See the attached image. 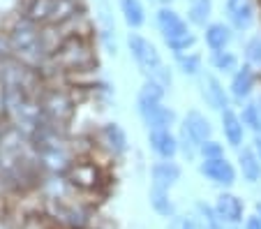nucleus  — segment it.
Segmentation results:
<instances>
[{
    "label": "nucleus",
    "instance_id": "1",
    "mask_svg": "<svg viewBox=\"0 0 261 229\" xmlns=\"http://www.w3.org/2000/svg\"><path fill=\"white\" fill-rule=\"evenodd\" d=\"M127 46L129 54H132L134 63L139 65V70L146 74V81H155L162 88H169L171 86V70L164 65L160 51L155 49L153 42H148L143 35L139 33H129L127 35Z\"/></svg>",
    "mask_w": 261,
    "mask_h": 229
},
{
    "label": "nucleus",
    "instance_id": "2",
    "mask_svg": "<svg viewBox=\"0 0 261 229\" xmlns=\"http://www.w3.org/2000/svg\"><path fill=\"white\" fill-rule=\"evenodd\" d=\"M158 28L160 35L167 42V46L171 51H176L178 56L188 54V49H192V44L197 42V35L190 30L188 21L171 7H160L158 10Z\"/></svg>",
    "mask_w": 261,
    "mask_h": 229
},
{
    "label": "nucleus",
    "instance_id": "3",
    "mask_svg": "<svg viewBox=\"0 0 261 229\" xmlns=\"http://www.w3.org/2000/svg\"><path fill=\"white\" fill-rule=\"evenodd\" d=\"M12 42H14V49L19 51L23 58H42L46 54V44H44V37L42 33H37L35 23H19L12 33Z\"/></svg>",
    "mask_w": 261,
    "mask_h": 229
},
{
    "label": "nucleus",
    "instance_id": "4",
    "mask_svg": "<svg viewBox=\"0 0 261 229\" xmlns=\"http://www.w3.org/2000/svg\"><path fill=\"white\" fill-rule=\"evenodd\" d=\"M72 16V0H35L30 19L40 23H56Z\"/></svg>",
    "mask_w": 261,
    "mask_h": 229
},
{
    "label": "nucleus",
    "instance_id": "5",
    "mask_svg": "<svg viewBox=\"0 0 261 229\" xmlns=\"http://www.w3.org/2000/svg\"><path fill=\"white\" fill-rule=\"evenodd\" d=\"M201 176H206L211 183L220 185V188H231L236 183V169L227 158H215V160H203L199 165Z\"/></svg>",
    "mask_w": 261,
    "mask_h": 229
},
{
    "label": "nucleus",
    "instance_id": "6",
    "mask_svg": "<svg viewBox=\"0 0 261 229\" xmlns=\"http://www.w3.org/2000/svg\"><path fill=\"white\" fill-rule=\"evenodd\" d=\"M215 211L220 215V220L224 222V227H238L243 224V218H245V204L238 194L231 192H220L215 201Z\"/></svg>",
    "mask_w": 261,
    "mask_h": 229
},
{
    "label": "nucleus",
    "instance_id": "7",
    "mask_svg": "<svg viewBox=\"0 0 261 229\" xmlns=\"http://www.w3.org/2000/svg\"><path fill=\"white\" fill-rule=\"evenodd\" d=\"M180 165L173 162V160H160L150 167V181H153V188L160 190H171L173 185L180 181Z\"/></svg>",
    "mask_w": 261,
    "mask_h": 229
},
{
    "label": "nucleus",
    "instance_id": "8",
    "mask_svg": "<svg viewBox=\"0 0 261 229\" xmlns=\"http://www.w3.org/2000/svg\"><path fill=\"white\" fill-rule=\"evenodd\" d=\"M201 97L206 100V105L215 111H227L229 109V97L224 86L220 84V79L213 74L201 77Z\"/></svg>",
    "mask_w": 261,
    "mask_h": 229
},
{
    "label": "nucleus",
    "instance_id": "9",
    "mask_svg": "<svg viewBox=\"0 0 261 229\" xmlns=\"http://www.w3.org/2000/svg\"><path fill=\"white\" fill-rule=\"evenodd\" d=\"M148 146L155 155H160V160H173V155L178 153V137L171 135V130H150L148 132Z\"/></svg>",
    "mask_w": 261,
    "mask_h": 229
},
{
    "label": "nucleus",
    "instance_id": "10",
    "mask_svg": "<svg viewBox=\"0 0 261 229\" xmlns=\"http://www.w3.org/2000/svg\"><path fill=\"white\" fill-rule=\"evenodd\" d=\"M182 130H185V132H188V135L192 137L194 141H197L199 148H201V144L211 141V137H213L211 120H208L206 116H203L201 111H197V109L188 111V116H185V123H182Z\"/></svg>",
    "mask_w": 261,
    "mask_h": 229
},
{
    "label": "nucleus",
    "instance_id": "11",
    "mask_svg": "<svg viewBox=\"0 0 261 229\" xmlns=\"http://www.w3.org/2000/svg\"><path fill=\"white\" fill-rule=\"evenodd\" d=\"M227 16L236 30H247L254 23V3L252 0H227Z\"/></svg>",
    "mask_w": 261,
    "mask_h": 229
},
{
    "label": "nucleus",
    "instance_id": "12",
    "mask_svg": "<svg viewBox=\"0 0 261 229\" xmlns=\"http://www.w3.org/2000/svg\"><path fill=\"white\" fill-rule=\"evenodd\" d=\"M60 60H63V65H67V67H86V65H90L93 58H90L84 42L69 40L60 46Z\"/></svg>",
    "mask_w": 261,
    "mask_h": 229
},
{
    "label": "nucleus",
    "instance_id": "13",
    "mask_svg": "<svg viewBox=\"0 0 261 229\" xmlns=\"http://www.w3.org/2000/svg\"><path fill=\"white\" fill-rule=\"evenodd\" d=\"M42 109L51 116V120H54V123H60V120H67L69 116H72V102L65 97V93L54 90V93H49L44 97Z\"/></svg>",
    "mask_w": 261,
    "mask_h": 229
},
{
    "label": "nucleus",
    "instance_id": "14",
    "mask_svg": "<svg viewBox=\"0 0 261 229\" xmlns=\"http://www.w3.org/2000/svg\"><path fill=\"white\" fill-rule=\"evenodd\" d=\"M102 141L107 144V148L114 155H125L129 148V141L125 130L118 123H104L102 125Z\"/></svg>",
    "mask_w": 261,
    "mask_h": 229
},
{
    "label": "nucleus",
    "instance_id": "15",
    "mask_svg": "<svg viewBox=\"0 0 261 229\" xmlns=\"http://www.w3.org/2000/svg\"><path fill=\"white\" fill-rule=\"evenodd\" d=\"M222 132H224L227 141L233 146V148H238V146L243 144V137H245V125H243L241 116H238L233 109L222 111Z\"/></svg>",
    "mask_w": 261,
    "mask_h": 229
},
{
    "label": "nucleus",
    "instance_id": "16",
    "mask_svg": "<svg viewBox=\"0 0 261 229\" xmlns=\"http://www.w3.org/2000/svg\"><path fill=\"white\" fill-rule=\"evenodd\" d=\"M254 81H256V77H254V70H252L250 65L238 67V72L231 79V95L238 97V100H247L252 95V90H254Z\"/></svg>",
    "mask_w": 261,
    "mask_h": 229
},
{
    "label": "nucleus",
    "instance_id": "17",
    "mask_svg": "<svg viewBox=\"0 0 261 229\" xmlns=\"http://www.w3.org/2000/svg\"><path fill=\"white\" fill-rule=\"evenodd\" d=\"M238 167H241V174L247 183H259L261 181V160L252 148L238 150Z\"/></svg>",
    "mask_w": 261,
    "mask_h": 229
},
{
    "label": "nucleus",
    "instance_id": "18",
    "mask_svg": "<svg viewBox=\"0 0 261 229\" xmlns=\"http://www.w3.org/2000/svg\"><path fill=\"white\" fill-rule=\"evenodd\" d=\"M203 40H206L211 51H224L229 46V42L233 40V33H231V28L224 23H208Z\"/></svg>",
    "mask_w": 261,
    "mask_h": 229
},
{
    "label": "nucleus",
    "instance_id": "19",
    "mask_svg": "<svg viewBox=\"0 0 261 229\" xmlns=\"http://www.w3.org/2000/svg\"><path fill=\"white\" fill-rule=\"evenodd\" d=\"M192 218L197 220L199 229H227L224 222L220 220V215H217L215 206L206 204V201H197V204H194Z\"/></svg>",
    "mask_w": 261,
    "mask_h": 229
},
{
    "label": "nucleus",
    "instance_id": "20",
    "mask_svg": "<svg viewBox=\"0 0 261 229\" xmlns=\"http://www.w3.org/2000/svg\"><path fill=\"white\" fill-rule=\"evenodd\" d=\"M148 201L153 206V211L162 218H173L176 215V204H173L169 190H160L150 185V192H148Z\"/></svg>",
    "mask_w": 261,
    "mask_h": 229
},
{
    "label": "nucleus",
    "instance_id": "21",
    "mask_svg": "<svg viewBox=\"0 0 261 229\" xmlns=\"http://www.w3.org/2000/svg\"><path fill=\"white\" fill-rule=\"evenodd\" d=\"M141 120L146 123L148 132H150V130H169L173 123H176V111L169 109V107H164V105H160Z\"/></svg>",
    "mask_w": 261,
    "mask_h": 229
},
{
    "label": "nucleus",
    "instance_id": "22",
    "mask_svg": "<svg viewBox=\"0 0 261 229\" xmlns=\"http://www.w3.org/2000/svg\"><path fill=\"white\" fill-rule=\"evenodd\" d=\"M123 19L129 28H141L146 23V10H143L141 0H118Z\"/></svg>",
    "mask_w": 261,
    "mask_h": 229
},
{
    "label": "nucleus",
    "instance_id": "23",
    "mask_svg": "<svg viewBox=\"0 0 261 229\" xmlns=\"http://www.w3.org/2000/svg\"><path fill=\"white\" fill-rule=\"evenodd\" d=\"M211 65L213 70L222 72V74H236L238 72V56L231 51H213L211 56Z\"/></svg>",
    "mask_w": 261,
    "mask_h": 229
},
{
    "label": "nucleus",
    "instance_id": "24",
    "mask_svg": "<svg viewBox=\"0 0 261 229\" xmlns=\"http://www.w3.org/2000/svg\"><path fill=\"white\" fill-rule=\"evenodd\" d=\"M213 14V0H190L188 16L194 26H206Z\"/></svg>",
    "mask_w": 261,
    "mask_h": 229
},
{
    "label": "nucleus",
    "instance_id": "25",
    "mask_svg": "<svg viewBox=\"0 0 261 229\" xmlns=\"http://www.w3.org/2000/svg\"><path fill=\"white\" fill-rule=\"evenodd\" d=\"M241 120L245 128H250L254 135H261V107L259 102H247L241 111Z\"/></svg>",
    "mask_w": 261,
    "mask_h": 229
},
{
    "label": "nucleus",
    "instance_id": "26",
    "mask_svg": "<svg viewBox=\"0 0 261 229\" xmlns=\"http://www.w3.org/2000/svg\"><path fill=\"white\" fill-rule=\"evenodd\" d=\"M178 67H180V72L185 77H199L201 74V56L192 54V51L180 54L178 56Z\"/></svg>",
    "mask_w": 261,
    "mask_h": 229
},
{
    "label": "nucleus",
    "instance_id": "27",
    "mask_svg": "<svg viewBox=\"0 0 261 229\" xmlns=\"http://www.w3.org/2000/svg\"><path fill=\"white\" fill-rule=\"evenodd\" d=\"M245 58L250 67H261V35H254L245 42Z\"/></svg>",
    "mask_w": 261,
    "mask_h": 229
},
{
    "label": "nucleus",
    "instance_id": "28",
    "mask_svg": "<svg viewBox=\"0 0 261 229\" xmlns=\"http://www.w3.org/2000/svg\"><path fill=\"white\" fill-rule=\"evenodd\" d=\"M178 148L182 150V155H185L188 160H194L197 158V153H199V144L182 128H180V137H178Z\"/></svg>",
    "mask_w": 261,
    "mask_h": 229
},
{
    "label": "nucleus",
    "instance_id": "29",
    "mask_svg": "<svg viewBox=\"0 0 261 229\" xmlns=\"http://www.w3.org/2000/svg\"><path fill=\"white\" fill-rule=\"evenodd\" d=\"M199 153L203 155V160H215V158H224V146L217 144V141H206V144H201V148H199Z\"/></svg>",
    "mask_w": 261,
    "mask_h": 229
},
{
    "label": "nucleus",
    "instance_id": "30",
    "mask_svg": "<svg viewBox=\"0 0 261 229\" xmlns=\"http://www.w3.org/2000/svg\"><path fill=\"white\" fill-rule=\"evenodd\" d=\"M167 229H199V224L192 215H173Z\"/></svg>",
    "mask_w": 261,
    "mask_h": 229
},
{
    "label": "nucleus",
    "instance_id": "31",
    "mask_svg": "<svg viewBox=\"0 0 261 229\" xmlns=\"http://www.w3.org/2000/svg\"><path fill=\"white\" fill-rule=\"evenodd\" d=\"M245 229H261V218L259 215H247L245 218Z\"/></svg>",
    "mask_w": 261,
    "mask_h": 229
},
{
    "label": "nucleus",
    "instance_id": "32",
    "mask_svg": "<svg viewBox=\"0 0 261 229\" xmlns=\"http://www.w3.org/2000/svg\"><path fill=\"white\" fill-rule=\"evenodd\" d=\"M252 150H254V153L259 155V160H261V135H254V144H252Z\"/></svg>",
    "mask_w": 261,
    "mask_h": 229
},
{
    "label": "nucleus",
    "instance_id": "33",
    "mask_svg": "<svg viewBox=\"0 0 261 229\" xmlns=\"http://www.w3.org/2000/svg\"><path fill=\"white\" fill-rule=\"evenodd\" d=\"M256 215H259V218H261V201H259V204H256Z\"/></svg>",
    "mask_w": 261,
    "mask_h": 229
},
{
    "label": "nucleus",
    "instance_id": "34",
    "mask_svg": "<svg viewBox=\"0 0 261 229\" xmlns=\"http://www.w3.org/2000/svg\"><path fill=\"white\" fill-rule=\"evenodd\" d=\"M259 107H261V100H259Z\"/></svg>",
    "mask_w": 261,
    "mask_h": 229
}]
</instances>
